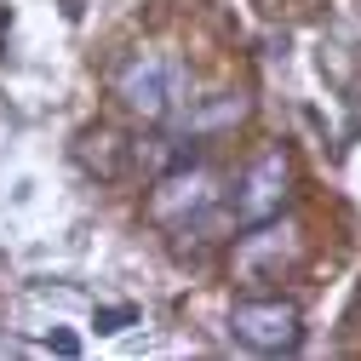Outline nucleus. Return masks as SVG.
Here are the masks:
<instances>
[{"mask_svg":"<svg viewBox=\"0 0 361 361\" xmlns=\"http://www.w3.org/2000/svg\"><path fill=\"white\" fill-rule=\"evenodd\" d=\"M115 98L138 115V121H166L178 104H184V69H178L172 58L144 52V58H132V63L121 69Z\"/></svg>","mask_w":361,"mask_h":361,"instance_id":"f257e3e1","label":"nucleus"},{"mask_svg":"<svg viewBox=\"0 0 361 361\" xmlns=\"http://www.w3.org/2000/svg\"><path fill=\"white\" fill-rule=\"evenodd\" d=\"M230 333L258 355H287V350H298L304 322L287 298H247V304L230 310Z\"/></svg>","mask_w":361,"mask_h":361,"instance_id":"f03ea898","label":"nucleus"},{"mask_svg":"<svg viewBox=\"0 0 361 361\" xmlns=\"http://www.w3.org/2000/svg\"><path fill=\"white\" fill-rule=\"evenodd\" d=\"M287 184H293V161L281 149H264L252 161V172L241 178V195H235L241 224H269V218L287 207Z\"/></svg>","mask_w":361,"mask_h":361,"instance_id":"7ed1b4c3","label":"nucleus"},{"mask_svg":"<svg viewBox=\"0 0 361 361\" xmlns=\"http://www.w3.org/2000/svg\"><path fill=\"white\" fill-rule=\"evenodd\" d=\"M75 155L92 166L98 178H121V166H126V149H121V138L109 126H98V132H80V144H75Z\"/></svg>","mask_w":361,"mask_h":361,"instance_id":"20e7f679","label":"nucleus"},{"mask_svg":"<svg viewBox=\"0 0 361 361\" xmlns=\"http://www.w3.org/2000/svg\"><path fill=\"white\" fill-rule=\"evenodd\" d=\"M207 201H212V184L195 172V178H172V184H161L149 207H155V218H172L178 207H190V212H195V207H207Z\"/></svg>","mask_w":361,"mask_h":361,"instance_id":"39448f33","label":"nucleus"},{"mask_svg":"<svg viewBox=\"0 0 361 361\" xmlns=\"http://www.w3.org/2000/svg\"><path fill=\"white\" fill-rule=\"evenodd\" d=\"M132 322H138V310H132V304H98V315H92V327H98L104 338H115V333H126Z\"/></svg>","mask_w":361,"mask_h":361,"instance_id":"423d86ee","label":"nucleus"},{"mask_svg":"<svg viewBox=\"0 0 361 361\" xmlns=\"http://www.w3.org/2000/svg\"><path fill=\"white\" fill-rule=\"evenodd\" d=\"M47 350H52V355H80V338H75V333H52Z\"/></svg>","mask_w":361,"mask_h":361,"instance_id":"0eeeda50","label":"nucleus"}]
</instances>
